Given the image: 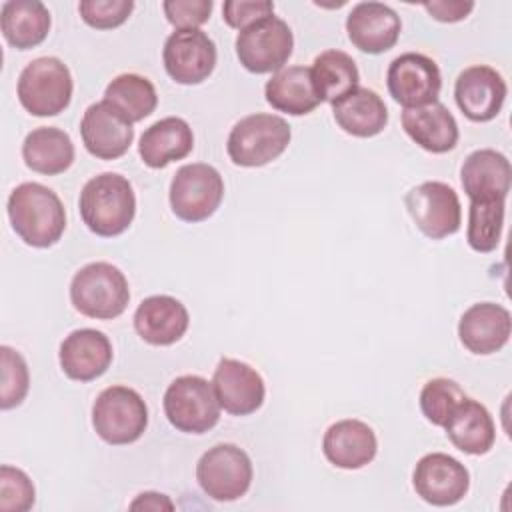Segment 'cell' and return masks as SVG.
Instances as JSON below:
<instances>
[{
    "label": "cell",
    "mask_w": 512,
    "mask_h": 512,
    "mask_svg": "<svg viewBox=\"0 0 512 512\" xmlns=\"http://www.w3.org/2000/svg\"><path fill=\"white\" fill-rule=\"evenodd\" d=\"M292 48L294 36L290 26L274 14L240 30L236 38V56L254 74L282 70L292 56Z\"/></svg>",
    "instance_id": "obj_10"
},
{
    "label": "cell",
    "mask_w": 512,
    "mask_h": 512,
    "mask_svg": "<svg viewBox=\"0 0 512 512\" xmlns=\"http://www.w3.org/2000/svg\"><path fill=\"white\" fill-rule=\"evenodd\" d=\"M212 0H166L162 2V10L166 20L176 30H194L208 22L212 14Z\"/></svg>",
    "instance_id": "obj_38"
},
{
    "label": "cell",
    "mask_w": 512,
    "mask_h": 512,
    "mask_svg": "<svg viewBox=\"0 0 512 512\" xmlns=\"http://www.w3.org/2000/svg\"><path fill=\"white\" fill-rule=\"evenodd\" d=\"M442 428L448 440L470 456L486 454L496 440V426L488 408L468 396L454 408Z\"/></svg>",
    "instance_id": "obj_25"
},
{
    "label": "cell",
    "mask_w": 512,
    "mask_h": 512,
    "mask_svg": "<svg viewBox=\"0 0 512 512\" xmlns=\"http://www.w3.org/2000/svg\"><path fill=\"white\" fill-rule=\"evenodd\" d=\"M72 306L96 320L118 318L130 302V288L124 272L110 262L82 266L70 282Z\"/></svg>",
    "instance_id": "obj_3"
},
{
    "label": "cell",
    "mask_w": 512,
    "mask_h": 512,
    "mask_svg": "<svg viewBox=\"0 0 512 512\" xmlns=\"http://www.w3.org/2000/svg\"><path fill=\"white\" fill-rule=\"evenodd\" d=\"M50 12L38 0H8L0 10V28L10 46L30 50L42 44L50 32Z\"/></svg>",
    "instance_id": "obj_29"
},
{
    "label": "cell",
    "mask_w": 512,
    "mask_h": 512,
    "mask_svg": "<svg viewBox=\"0 0 512 512\" xmlns=\"http://www.w3.org/2000/svg\"><path fill=\"white\" fill-rule=\"evenodd\" d=\"M506 82L492 66L476 64L464 68L454 84V98L460 112L472 122L494 120L506 100Z\"/></svg>",
    "instance_id": "obj_15"
},
{
    "label": "cell",
    "mask_w": 512,
    "mask_h": 512,
    "mask_svg": "<svg viewBox=\"0 0 512 512\" xmlns=\"http://www.w3.org/2000/svg\"><path fill=\"white\" fill-rule=\"evenodd\" d=\"M0 358H2V380H0V408L10 410L28 394L30 386V374L26 360L20 352H16L10 346H0Z\"/></svg>",
    "instance_id": "obj_35"
},
{
    "label": "cell",
    "mask_w": 512,
    "mask_h": 512,
    "mask_svg": "<svg viewBox=\"0 0 512 512\" xmlns=\"http://www.w3.org/2000/svg\"><path fill=\"white\" fill-rule=\"evenodd\" d=\"M332 114L336 124L356 138H372L388 124V108L384 100L374 90L362 86L332 102Z\"/></svg>",
    "instance_id": "obj_27"
},
{
    "label": "cell",
    "mask_w": 512,
    "mask_h": 512,
    "mask_svg": "<svg viewBox=\"0 0 512 512\" xmlns=\"http://www.w3.org/2000/svg\"><path fill=\"white\" fill-rule=\"evenodd\" d=\"M412 484L424 502L432 506H454L466 496L470 474L460 460L444 452H432L416 462Z\"/></svg>",
    "instance_id": "obj_14"
},
{
    "label": "cell",
    "mask_w": 512,
    "mask_h": 512,
    "mask_svg": "<svg viewBox=\"0 0 512 512\" xmlns=\"http://www.w3.org/2000/svg\"><path fill=\"white\" fill-rule=\"evenodd\" d=\"M460 180L470 200H506L512 182L510 160L492 148L474 150L460 168Z\"/></svg>",
    "instance_id": "obj_23"
},
{
    "label": "cell",
    "mask_w": 512,
    "mask_h": 512,
    "mask_svg": "<svg viewBox=\"0 0 512 512\" xmlns=\"http://www.w3.org/2000/svg\"><path fill=\"white\" fill-rule=\"evenodd\" d=\"M36 490L32 480L20 468L4 464L0 468V510L26 512L32 508Z\"/></svg>",
    "instance_id": "obj_36"
},
{
    "label": "cell",
    "mask_w": 512,
    "mask_h": 512,
    "mask_svg": "<svg viewBox=\"0 0 512 512\" xmlns=\"http://www.w3.org/2000/svg\"><path fill=\"white\" fill-rule=\"evenodd\" d=\"M92 426L106 444H132L148 426V406L134 388L108 386L94 400Z\"/></svg>",
    "instance_id": "obj_6"
},
{
    "label": "cell",
    "mask_w": 512,
    "mask_h": 512,
    "mask_svg": "<svg viewBox=\"0 0 512 512\" xmlns=\"http://www.w3.org/2000/svg\"><path fill=\"white\" fill-rule=\"evenodd\" d=\"M22 158L30 170L56 176L72 166L74 144L64 130L54 126H40L26 134L22 144Z\"/></svg>",
    "instance_id": "obj_30"
},
{
    "label": "cell",
    "mask_w": 512,
    "mask_h": 512,
    "mask_svg": "<svg viewBox=\"0 0 512 512\" xmlns=\"http://www.w3.org/2000/svg\"><path fill=\"white\" fill-rule=\"evenodd\" d=\"M466 398L458 382L450 378H432L420 390V410L434 426H444L454 408Z\"/></svg>",
    "instance_id": "obj_34"
},
{
    "label": "cell",
    "mask_w": 512,
    "mask_h": 512,
    "mask_svg": "<svg viewBox=\"0 0 512 512\" xmlns=\"http://www.w3.org/2000/svg\"><path fill=\"white\" fill-rule=\"evenodd\" d=\"M114 352L108 336L94 328H80L70 332L58 352L62 372L76 382H90L100 378L112 364Z\"/></svg>",
    "instance_id": "obj_18"
},
{
    "label": "cell",
    "mask_w": 512,
    "mask_h": 512,
    "mask_svg": "<svg viewBox=\"0 0 512 512\" xmlns=\"http://www.w3.org/2000/svg\"><path fill=\"white\" fill-rule=\"evenodd\" d=\"M72 74L68 66L54 56H42L24 66L18 76L16 94L26 112L32 116H56L72 100Z\"/></svg>",
    "instance_id": "obj_5"
},
{
    "label": "cell",
    "mask_w": 512,
    "mask_h": 512,
    "mask_svg": "<svg viewBox=\"0 0 512 512\" xmlns=\"http://www.w3.org/2000/svg\"><path fill=\"white\" fill-rule=\"evenodd\" d=\"M78 208L82 222L92 234L114 238L132 224L136 196L128 178L116 172H102L84 184Z\"/></svg>",
    "instance_id": "obj_2"
},
{
    "label": "cell",
    "mask_w": 512,
    "mask_h": 512,
    "mask_svg": "<svg viewBox=\"0 0 512 512\" xmlns=\"http://www.w3.org/2000/svg\"><path fill=\"white\" fill-rule=\"evenodd\" d=\"M272 14H274V2L270 0H228L222 6L224 22L236 30H244L254 22Z\"/></svg>",
    "instance_id": "obj_39"
},
{
    "label": "cell",
    "mask_w": 512,
    "mask_h": 512,
    "mask_svg": "<svg viewBox=\"0 0 512 512\" xmlns=\"http://www.w3.org/2000/svg\"><path fill=\"white\" fill-rule=\"evenodd\" d=\"M134 10L132 0H82L78 12L82 20L96 30H110L122 26Z\"/></svg>",
    "instance_id": "obj_37"
},
{
    "label": "cell",
    "mask_w": 512,
    "mask_h": 512,
    "mask_svg": "<svg viewBox=\"0 0 512 512\" xmlns=\"http://www.w3.org/2000/svg\"><path fill=\"white\" fill-rule=\"evenodd\" d=\"M386 86L394 102L404 108L428 106L438 102L442 90L440 68L420 52H404L390 62Z\"/></svg>",
    "instance_id": "obj_12"
},
{
    "label": "cell",
    "mask_w": 512,
    "mask_h": 512,
    "mask_svg": "<svg viewBox=\"0 0 512 512\" xmlns=\"http://www.w3.org/2000/svg\"><path fill=\"white\" fill-rule=\"evenodd\" d=\"M402 128L420 148L432 154L450 152L458 142L456 118L440 102L420 108H404Z\"/></svg>",
    "instance_id": "obj_24"
},
{
    "label": "cell",
    "mask_w": 512,
    "mask_h": 512,
    "mask_svg": "<svg viewBox=\"0 0 512 512\" xmlns=\"http://www.w3.org/2000/svg\"><path fill=\"white\" fill-rule=\"evenodd\" d=\"M424 10L438 22H460L464 20L472 10L474 2L466 0H434V2H424Z\"/></svg>",
    "instance_id": "obj_40"
},
{
    "label": "cell",
    "mask_w": 512,
    "mask_h": 512,
    "mask_svg": "<svg viewBox=\"0 0 512 512\" xmlns=\"http://www.w3.org/2000/svg\"><path fill=\"white\" fill-rule=\"evenodd\" d=\"M168 76L184 86L204 82L216 66V44L200 28L172 32L162 50Z\"/></svg>",
    "instance_id": "obj_13"
},
{
    "label": "cell",
    "mask_w": 512,
    "mask_h": 512,
    "mask_svg": "<svg viewBox=\"0 0 512 512\" xmlns=\"http://www.w3.org/2000/svg\"><path fill=\"white\" fill-rule=\"evenodd\" d=\"M250 456L236 444H216L208 448L196 464V480L202 492L216 502L242 498L252 484Z\"/></svg>",
    "instance_id": "obj_8"
},
{
    "label": "cell",
    "mask_w": 512,
    "mask_h": 512,
    "mask_svg": "<svg viewBox=\"0 0 512 512\" xmlns=\"http://www.w3.org/2000/svg\"><path fill=\"white\" fill-rule=\"evenodd\" d=\"M80 134L84 148L100 160L124 156L134 140L132 124L104 100L86 108Z\"/></svg>",
    "instance_id": "obj_17"
},
{
    "label": "cell",
    "mask_w": 512,
    "mask_h": 512,
    "mask_svg": "<svg viewBox=\"0 0 512 512\" xmlns=\"http://www.w3.org/2000/svg\"><path fill=\"white\" fill-rule=\"evenodd\" d=\"M132 510H172L174 504L166 494L158 492H142L136 496V500L130 504Z\"/></svg>",
    "instance_id": "obj_41"
},
{
    "label": "cell",
    "mask_w": 512,
    "mask_h": 512,
    "mask_svg": "<svg viewBox=\"0 0 512 512\" xmlns=\"http://www.w3.org/2000/svg\"><path fill=\"white\" fill-rule=\"evenodd\" d=\"M400 16L382 2H360L346 18L350 42L366 54H382L396 46L400 38Z\"/></svg>",
    "instance_id": "obj_19"
},
{
    "label": "cell",
    "mask_w": 512,
    "mask_h": 512,
    "mask_svg": "<svg viewBox=\"0 0 512 512\" xmlns=\"http://www.w3.org/2000/svg\"><path fill=\"white\" fill-rule=\"evenodd\" d=\"M264 96L274 110L290 116L310 114L322 102L306 66H288L274 72L264 86Z\"/></svg>",
    "instance_id": "obj_28"
},
{
    "label": "cell",
    "mask_w": 512,
    "mask_h": 512,
    "mask_svg": "<svg viewBox=\"0 0 512 512\" xmlns=\"http://www.w3.org/2000/svg\"><path fill=\"white\" fill-rule=\"evenodd\" d=\"M314 90L322 102H336L358 88V66L342 50H326L314 58L310 68Z\"/></svg>",
    "instance_id": "obj_31"
},
{
    "label": "cell",
    "mask_w": 512,
    "mask_h": 512,
    "mask_svg": "<svg viewBox=\"0 0 512 512\" xmlns=\"http://www.w3.org/2000/svg\"><path fill=\"white\" fill-rule=\"evenodd\" d=\"M164 414L168 422L186 434H204L220 420V404L212 382L186 374L172 380L164 392Z\"/></svg>",
    "instance_id": "obj_7"
},
{
    "label": "cell",
    "mask_w": 512,
    "mask_h": 512,
    "mask_svg": "<svg viewBox=\"0 0 512 512\" xmlns=\"http://www.w3.org/2000/svg\"><path fill=\"white\" fill-rule=\"evenodd\" d=\"M512 334V316L502 304H472L458 322L462 346L472 354H494L502 350Z\"/></svg>",
    "instance_id": "obj_20"
},
{
    "label": "cell",
    "mask_w": 512,
    "mask_h": 512,
    "mask_svg": "<svg viewBox=\"0 0 512 512\" xmlns=\"http://www.w3.org/2000/svg\"><path fill=\"white\" fill-rule=\"evenodd\" d=\"M104 102L134 124L156 110L158 94L148 78L140 74H120L106 86Z\"/></svg>",
    "instance_id": "obj_32"
},
{
    "label": "cell",
    "mask_w": 512,
    "mask_h": 512,
    "mask_svg": "<svg viewBox=\"0 0 512 512\" xmlns=\"http://www.w3.org/2000/svg\"><path fill=\"white\" fill-rule=\"evenodd\" d=\"M194 148V134L184 118L168 116L144 130L138 144L142 162L150 168H166L170 162L186 158Z\"/></svg>",
    "instance_id": "obj_26"
},
{
    "label": "cell",
    "mask_w": 512,
    "mask_h": 512,
    "mask_svg": "<svg viewBox=\"0 0 512 512\" xmlns=\"http://www.w3.org/2000/svg\"><path fill=\"white\" fill-rule=\"evenodd\" d=\"M190 324L186 306L166 294L144 298L134 312L138 336L152 346H170L178 342Z\"/></svg>",
    "instance_id": "obj_22"
},
{
    "label": "cell",
    "mask_w": 512,
    "mask_h": 512,
    "mask_svg": "<svg viewBox=\"0 0 512 512\" xmlns=\"http://www.w3.org/2000/svg\"><path fill=\"white\" fill-rule=\"evenodd\" d=\"M212 388L220 408L234 416L256 412L266 396L262 376L246 362L222 358L212 376Z\"/></svg>",
    "instance_id": "obj_16"
},
{
    "label": "cell",
    "mask_w": 512,
    "mask_h": 512,
    "mask_svg": "<svg viewBox=\"0 0 512 512\" xmlns=\"http://www.w3.org/2000/svg\"><path fill=\"white\" fill-rule=\"evenodd\" d=\"M224 180L220 172L204 162L184 164L170 182V208L184 222L208 220L222 204Z\"/></svg>",
    "instance_id": "obj_9"
},
{
    "label": "cell",
    "mask_w": 512,
    "mask_h": 512,
    "mask_svg": "<svg viewBox=\"0 0 512 512\" xmlns=\"http://www.w3.org/2000/svg\"><path fill=\"white\" fill-rule=\"evenodd\" d=\"M506 200H470L466 240L474 252L488 254L500 244Z\"/></svg>",
    "instance_id": "obj_33"
},
{
    "label": "cell",
    "mask_w": 512,
    "mask_h": 512,
    "mask_svg": "<svg viewBox=\"0 0 512 512\" xmlns=\"http://www.w3.org/2000/svg\"><path fill=\"white\" fill-rule=\"evenodd\" d=\"M322 452L336 468L358 470L374 460L378 440L366 422L346 418L328 426L322 438Z\"/></svg>",
    "instance_id": "obj_21"
},
{
    "label": "cell",
    "mask_w": 512,
    "mask_h": 512,
    "mask_svg": "<svg viewBox=\"0 0 512 512\" xmlns=\"http://www.w3.org/2000/svg\"><path fill=\"white\" fill-rule=\"evenodd\" d=\"M404 204L416 228L432 240H442L460 230V200L456 190L444 182L430 180L414 186L406 192Z\"/></svg>",
    "instance_id": "obj_11"
},
{
    "label": "cell",
    "mask_w": 512,
    "mask_h": 512,
    "mask_svg": "<svg viewBox=\"0 0 512 512\" xmlns=\"http://www.w3.org/2000/svg\"><path fill=\"white\" fill-rule=\"evenodd\" d=\"M290 138V126L282 116L256 112L232 126L226 152L236 166L258 168L276 160L288 148Z\"/></svg>",
    "instance_id": "obj_4"
},
{
    "label": "cell",
    "mask_w": 512,
    "mask_h": 512,
    "mask_svg": "<svg viewBox=\"0 0 512 512\" xmlns=\"http://www.w3.org/2000/svg\"><path fill=\"white\" fill-rule=\"evenodd\" d=\"M8 218L20 240L32 248L54 246L66 230L62 200L40 182H22L10 192Z\"/></svg>",
    "instance_id": "obj_1"
}]
</instances>
